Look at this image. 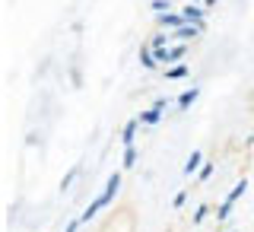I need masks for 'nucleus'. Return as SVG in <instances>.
Returning a JSON list of instances; mask_svg holds the SVG:
<instances>
[{"instance_id":"nucleus-12","label":"nucleus","mask_w":254,"mask_h":232,"mask_svg":"<svg viewBox=\"0 0 254 232\" xmlns=\"http://www.w3.org/2000/svg\"><path fill=\"white\" fill-rule=\"evenodd\" d=\"M140 64H143L146 70H156V64H159V61H156V54L149 51V45H146V48H140Z\"/></svg>"},{"instance_id":"nucleus-15","label":"nucleus","mask_w":254,"mask_h":232,"mask_svg":"<svg viewBox=\"0 0 254 232\" xmlns=\"http://www.w3.org/2000/svg\"><path fill=\"white\" fill-rule=\"evenodd\" d=\"M153 13H156V16L172 13V0H153Z\"/></svg>"},{"instance_id":"nucleus-22","label":"nucleus","mask_w":254,"mask_h":232,"mask_svg":"<svg viewBox=\"0 0 254 232\" xmlns=\"http://www.w3.org/2000/svg\"><path fill=\"white\" fill-rule=\"evenodd\" d=\"M79 226H83V220H76V217H73V220L67 223V229H64V232H79Z\"/></svg>"},{"instance_id":"nucleus-23","label":"nucleus","mask_w":254,"mask_h":232,"mask_svg":"<svg viewBox=\"0 0 254 232\" xmlns=\"http://www.w3.org/2000/svg\"><path fill=\"white\" fill-rule=\"evenodd\" d=\"M169 105H172V102L165 99V95H162V99H156V102H153V108H159V111H165V108H169Z\"/></svg>"},{"instance_id":"nucleus-5","label":"nucleus","mask_w":254,"mask_h":232,"mask_svg":"<svg viewBox=\"0 0 254 232\" xmlns=\"http://www.w3.org/2000/svg\"><path fill=\"white\" fill-rule=\"evenodd\" d=\"M200 26H190V22H188V26H181V29H175V42H190V38H197V35H200Z\"/></svg>"},{"instance_id":"nucleus-7","label":"nucleus","mask_w":254,"mask_h":232,"mask_svg":"<svg viewBox=\"0 0 254 232\" xmlns=\"http://www.w3.org/2000/svg\"><path fill=\"white\" fill-rule=\"evenodd\" d=\"M203 169V153L200 150H194V153L188 156V162H185V175H197Z\"/></svg>"},{"instance_id":"nucleus-1","label":"nucleus","mask_w":254,"mask_h":232,"mask_svg":"<svg viewBox=\"0 0 254 232\" xmlns=\"http://www.w3.org/2000/svg\"><path fill=\"white\" fill-rule=\"evenodd\" d=\"M159 64H181V58H185V45H169L162 48V51H153Z\"/></svg>"},{"instance_id":"nucleus-13","label":"nucleus","mask_w":254,"mask_h":232,"mask_svg":"<svg viewBox=\"0 0 254 232\" xmlns=\"http://www.w3.org/2000/svg\"><path fill=\"white\" fill-rule=\"evenodd\" d=\"M133 162H137V150H133V147H124L121 165H124V169H133Z\"/></svg>"},{"instance_id":"nucleus-16","label":"nucleus","mask_w":254,"mask_h":232,"mask_svg":"<svg viewBox=\"0 0 254 232\" xmlns=\"http://www.w3.org/2000/svg\"><path fill=\"white\" fill-rule=\"evenodd\" d=\"M149 45H153V51H162V48H169V38H165V32H156Z\"/></svg>"},{"instance_id":"nucleus-10","label":"nucleus","mask_w":254,"mask_h":232,"mask_svg":"<svg viewBox=\"0 0 254 232\" xmlns=\"http://www.w3.org/2000/svg\"><path fill=\"white\" fill-rule=\"evenodd\" d=\"M99 210H105V201H102V194L95 197V201H92L89 207H86V210H83V217H79V220H83V223H89V220H95V217H99Z\"/></svg>"},{"instance_id":"nucleus-21","label":"nucleus","mask_w":254,"mask_h":232,"mask_svg":"<svg viewBox=\"0 0 254 232\" xmlns=\"http://www.w3.org/2000/svg\"><path fill=\"white\" fill-rule=\"evenodd\" d=\"M216 217H219V220H229V217H232V207H226V204H219V210H216Z\"/></svg>"},{"instance_id":"nucleus-18","label":"nucleus","mask_w":254,"mask_h":232,"mask_svg":"<svg viewBox=\"0 0 254 232\" xmlns=\"http://www.w3.org/2000/svg\"><path fill=\"white\" fill-rule=\"evenodd\" d=\"M210 175H213V162H203V169L197 172V181H206Z\"/></svg>"},{"instance_id":"nucleus-11","label":"nucleus","mask_w":254,"mask_h":232,"mask_svg":"<svg viewBox=\"0 0 254 232\" xmlns=\"http://www.w3.org/2000/svg\"><path fill=\"white\" fill-rule=\"evenodd\" d=\"M159 121H162V111H159V108H146V111H140V124L156 127Z\"/></svg>"},{"instance_id":"nucleus-3","label":"nucleus","mask_w":254,"mask_h":232,"mask_svg":"<svg viewBox=\"0 0 254 232\" xmlns=\"http://www.w3.org/2000/svg\"><path fill=\"white\" fill-rule=\"evenodd\" d=\"M156 22H159V29H181V26H188L181 13H162V16H156Z\"/></svg>"},{"instance_id":"nucleus-20","label":"nucleus","mask_w":254,"mask_h":232,"mask_svg":"<svg viewBox=\"0 0 254 232\" xmlns=\"http://www.w3.org/2000/svg\"><path fill=\"white\" fill-rule=\"evenodd\" d=\"M185 201H188V194H185V191H178V194H175V201H172V207H175V210H181Z\"/></svg>"},{"instance_id":"nucleus-8","label":"nucleus","mask_w":254,"mask_h":232,"mask_svg":"<svg viewBox=\"0 0 254 232\" xmlns=\"http://www.w3.org/2000/svg\"><path fill=\"white\" fill-rule=\"evenodd\" d=\"M245 191H248V181H235V188L232 191H229V197H226V201H222V204H226V207H232V210H235V204H238V197H242L245 194Z\"/></svg>"},{"instance_id":"nucleus-2","label":"nucleus","mask_w":254,"mask_h":232,"mask_svg":"<svg viewBox=\"0 0 254 232\" xmlns=\"http://www.w3.org/2000/svg\"><path fill=\"white\" fill-rule=\"evenodd\" d=\"M181 16H185V22H190V26H200V29H206V16H203V10H200L197 3L185 6V10H181Z\"/></svg>"},{"instance_id":"nucleus-9","label":"nucleus","mask_w":254,"mask_h":232,"mask_svg":"<svg viewBox=\"0 0 254 232\" xmlns=\"http://www.w3.org/2000/svg\"><path fill=\"white\" fill-rule=\"evenodd\" d=\"M197 95H200V89H197V86H190V89H185V92L178 95V108H181V111H188V108L197 102Z\"/></svg>"},{"instance_id":"nucleus-4","label":"nucleus","mask_w":254,"mask_h":232,"mask_svg":"<svg viewBox=\"0 0 254 232\" xmlns=\"http://www.w3.org/2000/svg\"><path fill=\"white\" fill-rule=\"evenodd\" d=\"M118 188H121V175H108V185H105V191H102V201H105V207L115 201V194H118Z\"/></svg>"},{"instance_id":"nucleus-14","label":"nucleus","mask_w":254,"mask_h":232,"mask_svg":"<svg viewBox=\"0 0 254 232\" xmlns=\"http://www.w3.org/2000/svg\"><path fill=\"white\" fill-rule=\"evenodd\" d=\"M165 77H169V79H185V77H188V64H175V67H172Z\"/></svg>"},{"instance_id":"nucleus-24","label":"nucleus","mask_w":254,"mask_h":232,"mask_svg":"<svg viewBox=\"0 0 254 232\" xmlns=\"http://www.w3.org/2000/svg\"><path fill=\"white\" fill-rule=\"evenodd\" d=\"M194 3H200V0H194Z\"/></svg>"},{"instance_id":"nucleus-6","label":"nucleus","mask_w":254,"mask_h":232,"mask_svg":"<svg viewBox=\"0 0 254 232\" xmlns=\"http://www.w3.org/2000/svg\"><path fill=\"white\" fill-rule=\"evenodd\" d=\"M137 127H140V118H133V121H127L121 127V143L124 147H133V137H137Z\"/></svg>"},{"instance_id":"nucleus-19","label":"nucleus","mask_w":254,"mask_h":232,"mask_svg":"<svg viewBox=\"0 0 254 232\" xmlns=\"http://www.w3.org/2000/svg\"><path fill=\"white\" fill-rule=\"evenodd\" d=\"M206 213H210V207H206V204H200V207L194 210V223H203V220H206Z\"/></svg>"},{"instance_id":"nucleus-17","label":"nucleus","mask_w":254,"mask_h":232,"mask_svg":"<svg viewBox=\"0 0 254 232\" xmlns=\"http://www.w3.org/2000/svg\"><path fill=\"white\" fill-rule=\"evenodd\" d=\"M73 178H76V169H70L67 175H64V181H61V191H70V185H73Z\"/></svg>"}]
</instances>
